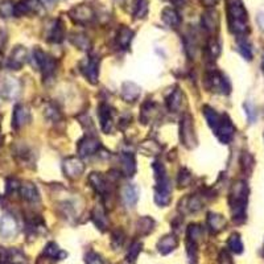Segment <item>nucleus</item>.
<instances>
[{"mask_svg": "<svg viewBox=\"0 0 264 264\" xmlns=\"http://www.w3.org/2000/svg\"><path fill=\"white\" fill-rule=\"evenodd\" d=\"M99 148H101V141L94 136H85L84 139L78 141V145H77L78 153L82 157L94 155L99 151Z\"/></svg>", "mask_w": 264, "mask_h": 264, "instance_id": "11", "label": "nucleus"}, {"mask_svg": "<svg viewBox=\"0 0 264 264\" xmlns=\"http://www.w3.org/2000/svg\"><path fill=\"white\" fill-rule=\"evenodd\" d=\"M140 149L145 155H157L161 151V147L156 141H144Z\"/></svg>", "mask_w": 264, "mask_h": 264, "instance_id": "40", "label": "nucleus"}, {"mask_svg": "<svg viewBox=\"0 0 264 264\" xmlns=\"http://www.w3.org/2000/svg\"><path fill=\"white\" fill-rule=\"evenodd\" d=\"M134 31L126 26H122L118 31V35H116V41L119 44V47L122 49H128L130 47L131 41L134 39Z\"/></svg>", "mask_w": 264, "mask_h": 264, "instance_id": "24", "label": "nucleus"}, {"mask_svg": "<svg viewBox=\"0 0 264 264\" xmlns=\"http://www.w3.org/2000/svg\"><path fill=\"white\" fill-rule=\"evenodd\" d=\"M192 181V174L188 169H181L180 174H178V185L180 186H188Z\"/></svg>", "mask_w": 264, "mask_h": 264, "instance_id": "43", "label": "nucleus"}, {"mask_svg": "<svg viewBox=\"0 0 264 264\" xmlns=\"http://www.w3.org/2000/svg\"><path fill=\"white\" fill-rule=\"evenodd\" d=\"M33 60L36 62V66L43 73L44 78H51L53 77V74L56 73V66H57V62L53 57H51L49 55H47L45 52H43L41 49L36 48L33 51Z\"/></svg>", "mask_w": 264, "mask_h": 264, "instance_id": "5", "label": "nucleus"}, {"mask_svg": "<svg viewBox=\"0 0 264 264\" xmlns=\"http://www.w3.org/2000/svg\"><path fill=\"white\" fill-rule=\"evenodd\" d=\"M15 10H16V4L14 0H2L0 2V16L4 19L15 16Z\"/></svg>", "mask_w": 264, "mask_h": 264, "instance_id": "34", "label": "nucleus"}, {"mask_svg": "<svg viewBox=\"0 0 264 264\" xmlns=\"http://www.w3.org/2000/svg\"><path fill=\"white\" fill-rule=\"evenodd\" d=\"M238 51L246 60H248V61L252 60V49H251V45L246 40L238 41Z\"/></svg>", "mask_w": 264, "mask_h": 264, "instance_id": "41", "label": "nucleus"}, {"mask_svg": "<svg viewBox=\"0 0 264 264\" xmlns=\"http://www.w3.org/2000/svg\"><path fill=\"white\" fill-rule=\"evenodd\" d=\"M122 199L127 207H135L139 201V188L136 185H126L122 190Z\"/></svg>", "mask_w": 264, "mask_h": 264, "instance_id": "17", "label": "nucleus"}, {"mask_svg": "<svg viewBox=\"0 0 264 264\" xmlns=\"http://www.w3.org/2000/svg\"><path fill=\"white\" fill-rule=\"evenodd\" d=\"M182 99H184V94L180 89H176V90L172 91V94L168 98V109L170 111L177 112L180 111L181 106H182Z\"/></svg>", "mask_w": 264, "mask_h": 264, "instance_id": "32", "label": "nucleus"}, {"mask_svg": "<svg viewBox=\"0 0 264 264\" xmlns=\"http://www.w3.org/2000/svg\"><path fill=\"white\" fill-rule=\"evenodd\" d=\"M45 115H47V118H49V119L52 120H58L61 118V114H60V111L56 109L55 106H48L47 111H45Z\"/></svg>", "mask_w": 264, "mask_h": 264, "instance_id": "48", "label": "nucleus"}, {"mask_svg": "<svg viewBox=\"0 0 264 264\" xmlns=\"http://www.w3.org/2000/svg\"><path fill=\"white\" fill-rule=\"evenodd\" d=\"M89 182L93 186L95 192L99 193V194H105L107 192V189H109V185H107V181L106 178L102 176L101 173H91L89 176Z\"/></svg>", "mask_w": 264, "mask_h": 264, "instance_id": "26", "label": "nucleus"}, {"mask_svg": "<svg viewBox=\"0 0 264 264\" xmlns=\"http://www.w3.org/2000/svg\"><path fill=\"white\" fill-rule=\"evenodd\" d=\"M188 209L189 211H193V213H195V211H198L201 207H202V203H201V199L198 198V197H190V198L188 199Z\"/></svg>", "mask_w": 264, "mask_h": 264, "instance_id": "45", "label": "nucleus"}, {"mask_svg": "<svg viewBox=\"0 0 264 264\" xmlns=\"http://www.w3.org/2000/svg\"><path fill=\"white\" fill-rule=\"evenodd\" d=\"M207 224H209L210 230L213 232H219L223 230L226 226V219L222 217L221 214L209 213L207 214Z\"/></svg>", "mask_w": 264, "mask_h": 264, "instance_id": "31", "label": "nucleus"}, {"mask_svg": "<svg viewBox=\"0 0 264 264\" xmlns=\"http://www.w3.org/2000/svg\"><path fill=\"white\" fill-rule=\"evenodd\" d=\"M124 238H126V235H124L123 230H122V228H116L115 231L112 232V235H111L112 247H114L115 250L120 248V247L123 246Z\"/></svg>", "mask_w": 264, "mask_h": 264, "instance_id": "38", "label": "nucleus"}, {"mask_svg": "<svg viewBox=\"0 0 264 264\" xmlns=\"http://www.w3.org/2000/svg\"><path fill=\"white\" fill-rule=\"evenodd\" d=\"M157 185H156L155 201L160 206H167L170 202V182L165 174V168L160 163L153 164Z\"/></svg>", "mask_w": 264, "mask_h": 264, "instance_id": "3", "label": "nucleus"}, {"mask_svg": "<svg viewBox=\"0 0 264 264\" xmlns=\"http://www.w3.org/2000/svg\"><path fill=\"white\" fill-rule=\"evenodd\" d=\"M244 110H246L247 118H248V120H250V123H253L257 116L255 106H253L252 103H250V102H247V103H244Z\"/></svg>", "mask_w": 264, "mask_h": 264, "instance_id": "44", "label": "nucleus"}, {"mask_svg": "<svg viewBox=\"0 0 264 264\" xmlns=\"http://www.w3.org/2000/svg\"><path fill=\"white\" fill-rule=\"evenodd\" d=\"M161 20L170 28H178L181 24V16L172 7L164 8L163 12H161Z\"/></svg>", "mask_w": 264, "mask_h": 264, "instance_id": "22", "label": "nucleus"}, {"mask_svg": "<svg viewBox=\"0 0 264 264\" xmlns=\"http://www.w3.org/2000/svg\"><path fill=\"white\" fill-rule=\"evenodd\" d=\"M227 19L228 27L232 33L244 35L246 32H248V26H247L248 16H247L246 8L243 7V4L239 0H231L228 3Z\"/></svg>", "mask_w": 264, "mask_h": 264, "instance_id": "2", "label": "nucleus"}, {"mask_svg": "<svg viewBox=\"0 0 264 264\" xmlns=\"http://www.w3.org/2000/svg\"><path fill=\"white\" fill-rule=\"evenodd\" d=\"M173 3L177 6V7H182L185 3H186V0H173Z\"/></svg>", "mask_w": 264, "mask_h": 264, "instance_id": "51", "label": "nucleus"}, {"mask_svg": "<svg viewBox=\"0 0 264 264\" xmlns=\"http://www.w3.org/2000/svg\"><path fill=\"white\" fill-rule=\"evenodd\" d=\"M118 2H120V3H123V2H124V0H118Z\"/></svg>", "mask_w": 264, "mask_h": 264, "instance_id": "54", "label": "nucleus"}, {"mask_svg": "<svg viewBox=\"0 0 264 264\" xmlns=\"http://www.w3.org/2000/svg\"><path fill=\"white\" fill-rule=\"evenodd\" d=\"M218 27V14L214 11H206L202 15V28L206 32H214Z\"/></svg>", "mask_w": 264, "mask_h": 264, "instance_id": "30", "label": "nucleus"}, {"mask_svg": "<svg viewBox=\"0 0 264 264\" xmlns=\"http://www.w3.org/2000/svg\"><path fill=\"white\" fill-rule=\"evenodd\" d=\"M0 232L4 238H12L18 232V224L11 215H4L0 222Z\"/></svg>", "mask_w": 264, "mask_h": 264, "instance_id": "21", "label": "nucleus"}, {"mask_svg": "<svg viewBox=\"0 0 264 264\" xmlns=\"http://www.w3.org/2000/svg\"><path fill=\"white\" fill-rule=\"evenodd\" d=\"M207 52H209L210 57H217L221 52V48H219V44L215 40H211L207 45Z\"/></svg>", "mask_w": 264, "mask_h": 264, "instance_id": "46", "label": "nucleus"}, {"mask_svg": "<svg viewBox=\"0 0 264 264\" xmlns=\"http://www.w3.org/2000/svg\"><path fill=\"white\" fill-rule=\"evenodd\" d=\"M227 247L230 248V251L234 253H242L243 252V242L239 234H232L227 240Z\"/></svg>", "mask_w": 264, "mask_h": 264, "instance_id": "37", "label": "nucleus"}, {"mask_svg": "<svg viewBox=\"0 0 264 264\" xmlns=\"http://www.w3.org/2000/svg\"><path fill=\"white\" fill-rule=\"evenodd\" d=\"M81 72L86 77L87 80L90 81L91 84H97L98 76H99V61L95 57L85 58L84 61L81 62Z\"/></svg>", "mask_w": 264, "mask_h": 264, "instance_id": "10", "label": "nucleus"}, {"mask_svg": "<svg viewBox=\"0 0 264 264\" xmlns=\"http://www.w3.org/2000/svg\"><path fill=\"white\" fill-rule=\"evenodd\" d=\"M155 221L149 217H143L138 221V230L141 235H148L149 232L153 231Z\"/></svg>", "mask_w": 264, "mask_h": 264, "instance_id": "35", "label": "nucleus"}, {"mask_svg": "<svg viewBox=\"0 0 264 264\" xmlns=\"http://www.w3.org/2000/svg\"><path fill=\"white\" fill-rule=\"evenodd\" d=\"M0 264H28L26 253L18 248L0 247Z\"/></svg>", "mask_w": 264, "mask_h": 264, "instance_id": "9", "label": "nucleus"}, {"mask_svg": "<svg viewBox=\"0 0 264 264\" xmlns=\"http://www.w3.org/2000/svg\"><path fill=\"white\" fill-rule=\"evenodd\" d=\"M141 250H143V243L141 242H134L131 244L130 250L127 252V261L130 264H135L138 260L139 255H140Z\"/></svg>", "mask_w": 264, "mask_h": 264, "instance_id": "36", "label": "nucleus"}, {"mask_svg": "<svg viewBox=\"0 0 264 264\" xmlns=\"http://www.w3.org/2000/svg\"><path fill=\"white\" fill-rule=\"evenodd\" d=\"M248 188L244 181H238L232 185L231 194H230V205H231L232 219L236 223L244 221L246 218V205Z\"/></svg>", "mask_w": 264, "mask_h": 264, "instance_id": "1", "label": "nucleus"}, {"mask_svg": "<svg viewBox=\"0 0 264 264\" xmlns=\"http://www.w3.org/2000/svg\"><path fill=\"white\" fill-rule=\"evenodd\" d=\"M64 40V26L60 19L55 20L48 33V41L51 43H61Z\"/></svg>", "mask_w": 264, "mask_h": 264, "instance_id": "28", "label": "nucleus"}, {"mask_svg": "<svg viewBox=\"0 0 264 264\" xmlns=\"http://www.w3.org/2000/svg\"><path fill=\"white\" fill-rule=\"evenodd\" d=\"M20 94V82L16 78L6 77L2 84V97L6 101H14Z\"/></svg>", "mask_w": 264, "mask_h": 264, "instance_id": "12", "label": "nucleus"}, {"mask_svg": "<svg viewBox=\"0 0 264 264\" xmlns=\"http://www.w3.org/2000/svg\"><path fill=\"white\" fill-rule=\"evenodd\" d=\"M149 2L148 0H135L134 8V18L135 19H144L148 15Z\"/></svg>", "mask_w": 264, "mask_h": 264, "instance_id": "33", "label": "nucleus"}, {"mask_svg": "<svg viewBox=\"0 0 264 264\" xmlns=\"http://www.w3.org/2000/svg\"><path fill=\"white\" fill-rule=\"evenodd\" d=\"M98 115H99V122H101V127L103 132L109 134L112 131L114 127V122H112V116H114V110L106 103H102L98 109Z\"/></svg>", "mask_w": 264, "mask_h": 264, "instance_id": "15", "label": "nucleus"}, {"mask_svg": "<svg viewBox=\"0 0 264 264\" xmlns=\"http://www.w3.org/2000/svg\"><path fill=\"white\" fill-rule=\"evenodd\" d=\"M263 70H264V58H263Z\"/></svg>", "mask_w": 264, "mask_h": 264, "instance_id": "55", "label": "nucleus"}, {"mask_svg": "<svg viewBox=\"0 0 264 264\" xmlns=\"http://www.w3.org/2000/svg\"><path fill=\"white\" fill-rule=\"evenodd\" d=\"M44 255L47 257H51L53 260H62L68 256V252L62 251L60 247H58L57 243L55 242H49L44 248Z\"/></svg>", "mask_w": 264, "mask_h": 264, "instance_id": "27", "label": "nucleus"}, {"mask_svg": "<svg viewBox=\"0 0 264 264\" xmlns=\"http://www.w3.org/2000/svg\"><path fill=\"white\" fill-rule=\"evenodd\" d=\"M85 260H86V264H103L101 255H98L97 252H93V251L87 253Z\"/></svg>", "mask_w": 264, "mask_h": 264, "instance_id": "47", "label": "nucleus"}, {"mask_svg": "<svg viewBox=\"0 0 264 264\" xmlns=\"http://www.w3.org/2000/svg\"><path fill=\"white\" fill-rule=\"evenodd\" d=\"M141 89L134 82H124L122 86V98L126 102H135L140 97Z\"/></svg>", "mask_w": 264, "mask_h": 264, "instance_id": "23", "label": "nucleus"}, {"mask_svg": "<svg viewBox=\"0 0 264 264\" xmlns=\"http://www.w3.org/2000/svg\"><path fill=\"white\" fill-rule=\"evenodd\" d=\"M29 120H31V112L26 106H16L14 109V114H12V127L15 130H19L23 126H26Z\"/></svg>", "mask_w": 264, "mask_h": 264, "instance_id": "16", "label": "nucleus"}, {"mask_svg": "<svg viewBox=\"0 0 264 264\" xmlns=\"http://www.w3.org/2000/svg\"><path fill=\"white\" fill-rule=\"evenodd\" d=\"M199 2H201V4H202L203 7L206 8H213L219 3V0H199Z\"/></svg>", "mask_w": 264, "mask_h": 264, "instance_id": "50", "label": "nucleus"}, {"mask_svg": "<svg viewBox=\"0 0 264 264\" xmlns=\"http://www.w3.org/2000/svg\"><path fill=\"white\" fill-rule=\"evenodd\" d=\"M85 165L78 157H68L64 161V172H65L66 177L72 178H78L81 174L84 173Z\"/></svg>", "mask_w": 264, "mask_h": 264, "instance_id": "14", "label": "nucleus"}, {"mask_svg": "<svg viewBox=\"0 0 264 264\" xmlns=\"http://www.w3.org/2000/svg\"><path fill=\"white\" fill-rule=\"evenodd\" d=\"M70 18L74 23L80 24V26H85V24H89V23L94 19L95 14L94 10L90 7V6H86V4H81V6H77L69 12Z\"/></svg>", "mask_w": 264, "mask_h": 264, "instance_id": "8", "label": "nucleus"}, {"mask_svg": "<svg viewBox=\"0 0 264 264\" xmlns=\"http://www.w3.org/2000/svg\"><path fill=\"white\" fill-rule=\"evenodd\" d=\"M202 236V227L199 224H190L188 227V240L197 243Z\"/></svg>", "mask_w": 264, "mask_h": 264, "instance_id": "39", "label": "nucleus"}, {"mask_svg": "<svg viewBox=\"0 0 264 264\" xmlns=\"http://www.w3.org/2000/svg\"><path fill=\"white\" fill-rule=\"evenodd\" d=\"M214 132H215L217 138L219 139L221 143L228 144L234 138V135H235V127H234L231 119L227 115H222L221 120H219L218 126L215 127Z\"/></svg>", "mask_w": 264, "mask_h": 264, "instance_id": "7", "label": "nucleus"}, {"mask_svg": "<svg viewBox=\"0 0 264 264\" xmlns=\"http://www.w3.org/2000/svg\"><path fill=\"white\" fill-rule=\"evenodd\" d=\"M72 43L78 47L80 49H89V40H87V37L84 36V35H74V37L72 39Z\"/></svg>", "mask_w": 264, "mask_h": 264, "instance_id": "42", "label": "nucleus"}, {"mask_svg": "<svg viewBox=\"0 0 264 264\" xmlns=\"http://www.w3.org/2000/svg\"><path fill=\"white\" fill-rule=\"evenodd\" d=\"M122 160V170L123 173L128 177L134 176L135 170H136V161H135V156L132 153H123L120 156Z\"/></svg>", "mask_w": 264, "mask_h": 264, "instance_id": "29", "label": "nucleus"}, {"mask_svg": "<svg viewBox=\"0 0 264 264\" xmlns=\"http://www.w3.org/2000/svg\"><path fill=\"white\" fill-rule=\"evenodd\" d=\"M205 86L210 91H215V93H221V94H228L231 90V85L228 80L218 70L213 72H207L205 76Z\"/></svg>", "mask_w": 264, "mask_h": 264, "instance_id": "4", "label": "nucleus"}, {"mask_svg": "<svg viewBox=\"0 0 264 264\" xmlns=\"http://www.w3.org/2000/svg\"><path fill=\"white\" fill-rule=\"evenodd\" d=\"M218 264H234L232 263L231 256L228 255L227 251H221L219 253V257H218Z\"/></svg>", "mask_w": 264, "mask_h": 264, "instance_id": "49", "label": "nucleus"}, {"mask_svg": "<svg viewBox=\"0 0 264 264\" xmlns=\"http://www.w3.org/2000/svg\"><path fill=\"white\" fill-rule=\"evenodd\" d=\"M180 139L182 144L186 148H193L195 144V135H194V126H193L192 115L186 112L182 116L180 124Z\"/></svg>", "mask_w": 264, "mask_h": 264, "instance_id": "6", "label": "nucleus"}, {"mask_svg": "<svg viewBox=\"0 0 264 264\" xmlns=\"http://www.w3.org/2000/svg\"><path fill=\"white\" fill-rule=\"evenodd\" d=\"M27 57H28V52L24 47H16L12 51L11 56L7 61V68L11 70H19L22 69L24 64L27 62Z\"/></svg>", "mask_w": 264, "mask_h": 264, "instance_id": "13", "label": "nucleus"}, {"mask_svg": "<svg viewBox=\"0 0 264 264\" xmlns=\"http://www.w3.org/2000/svg\"><path fill=\"white\" fill-rule=\"evenodd\" d=\"M178 246V239L174 235L169 234V235H165L160 239L157 242V250L161 255H168L172 251H174Z\"/></svg>", "mask_w": 264, "mask_h": 264, "instance_id": "20", "label": "nucleus"}, {"mask_svg": "<svg viewBox=\"0 0 264 264\" xmlns=\"http://www.w3.org/2000/svg\"><path fill=\"white\" fill-rule=\"evenodd\" d=\"M91 215H93V221H94L95 226H97L101 231H105L106 228H107V226H109V219L106 217L105 209L102 207V205H97V206L93 209Z\"/></svg>", "mask_w": 264, "mask_h": 264, "instance_id": "25", "label": "nucleus"}, {"mask_svg": "<svg viewBox=\"0 0 264 264\" xmlns=\"http://www.w3.org/2000/svg\"><path fill=\"white\" fill-rule=\"evenodd\" d=\"M39 6H40V2H39V0H20V2L16 4L15 16L22 18V16H26V15L33 14V12L39 8Z\"/></svg>", "mask_w": 264, "mask_h": 264, "instance_id": "18", "label": "nucleus"}, {"mask_svg": "<svg viewBox=\"0 0 264 264\" xmlns=\"http://www.w3.org/2000/svg\"><path fill=\"white\" fill-rule=\"evenodd\" d=\"M19 192H20L23 198L26 199V201H28V202H39V201H40L39 190H37L36 185L32 184V182H24V184H20Z\"/></svg>", "mask_w": 264, "mask_h": 264, "instance_id": "19", "label": "nucleus"}, {"mask_svg": "<svg viewBox=\"0 0 264 264\" xmlns=\"http://www.w3.org/2000/svg\"><path fill=\"white\" fill-rule=\"evenodd\" d=\"M2 141H3V136H2V131H0V145H2Z\"/></svg>", "mask_w": 264, "mask_h": 264, "instance_id": "53", "label": "nucleus"}, {"mask_svg": "<svg viewBox=\"0 0 264 264\" xmlns=\"http://www.w3.org/2000/svg\"><path fill=\"white\" fill-rule=\"evenodd\" d=\"M44 2H45L48 6H53V4L57 3V2H60V0H44Z\"/></svg>", "mask_w": 264, "mask_h": 264, "instance_id": "52", "label": "nucleus"}]
</instances>
